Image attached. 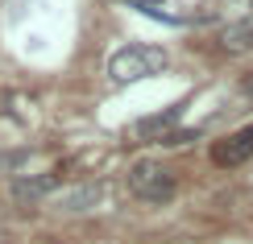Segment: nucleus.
<instances>
[{"label": "nucleus", "instance_id": "nucleus-7", "mask_svg": "<svg viewBox=\"0 0 253 244\" xmlns=\"http://www.w3.org/2000/svg\"><path fill=\"white\" fill-rule=\"evenodd\" d=\"M100 195H104V190H100L96 182L75 186V190H67V195H62V211H91V207L100 203Z\"/></svg>", "mask_w": 253, "mask_h": 244}, {"label": "nucleus", "instance_id": "nucleus-4", "mask_svg": "<svg viewBox=\"0 0 253 244\" xmlns=\"http://www.w3.org/2000/svg\"><path fill=\"white\" fill-rule=\"evenodd\" d=\"M54 190V174H17L13 182H8V195H13V203H42V199Z\"/></svg>", "mask_w": 253, "mask_h": 244}, {"label": "nucleus", "instance_id": "nucleus-1", "mask_svg": "<svg viewBox=\"0 0 253 244\" xmlns=\"http://www.w3.org/2000/svg\"><path fill=\"white\" fill-rule=\"evenodd\" d=\"M166 70V50L162 46H125L108 58V79L112 83H137L145 75Z\"/></svg>", "mask_w": 253, "mask_h": 244}, {"label": "nucleus", "instance_id": "nucleus-8", "mask_svg": "<svg viewBox=\"0 0 253 244\" xmlns=\"http://www.w3.org/2000/svg\"><path fill=\"white\" fill-rule=\"evenodd\" d=\"M129 4H137V8H150V13H162V0H129Z\"/></svg>", "mask_w": 253, "mask_h": 244}, {"label": "nucleus", "instance_id": "nucleus-3", "mask_svg": "<svg viewBox=\"0 0 253 244\" xmlns=\"http://www.w3.org/2000/svg\"><path fill=\"white\" fill-rule=\"evenodd\" d=\"M249 157H253V124L228 133L224 141L212 145V162L216 166H241V162H249Z\"/></svg>", "mask_w": 253, "mask_h": 244}, {"label": "nucleus", "instance_id": "nucleus-6", "mask_svg": "<svg viewBox=\"0 0 253 244\" xmlns=\"http://www.w3.org/2000/svg\"><path fill=\"white\" fill-rule=\"evenodd\" d=\"M220 41H224V50H233V54H241V50H253V17L233 21V25L220 34Z\"/></svg>", "mask_w": 253, "mask_h": 244}, {"label": "nucleus", "instance_id": "nucleus-2", "mask_svg": "<svg viewBox=\"0 0 253 244\" xmlns=\"http://www.w3.org/2000/svg\"><path fill=\"white\" fill-rule=\"evenodd\" d=\"M129 190L141 203H170L174 199V190H178V182H174V170H166L162 162H150V157H141V162H133L129 166Z\"/></svg>", "mask_w": 253, "mask_h": 244}, {"label": "nucleus", "instance_id": "nucleus-5", "mask_svg": "<svg viewBox=\"0 0 253 244\" xmlns=\"http://www.w3.org/2000/svg\"><path fill=\"white\" fill-rule=\"evenodd\" d=\"M178 116H183V108L174 104V108H166V112H158V116H145V120H137V124H133V133H141V137H162V141H166V129H170Z\"/></svg>", "mask_w": 253, "mask_h": 244}]
</instances>
